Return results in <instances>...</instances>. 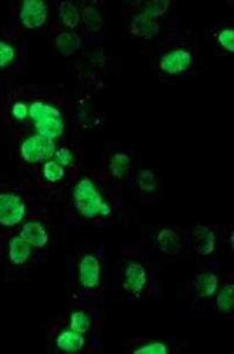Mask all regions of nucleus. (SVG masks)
Here are the masks:
<instances>
[{
    "label": "nucleus",
    "mask_w": 234,
    "mask_h": 354,
    "mask_svg": "<svg viewBox=\"0 0 234 354\" xmlns=\"http://www.w3.org/2000/svg\"><path fill=\"white\" fill-rule=\"evenodd\" d=\"M70 201L75 212L85 220H104L112 216V204L90 177H81L74 183L70 190Z\"/></svg>",
    "instance_id": "nucleus-1"
},
{
    "label": "nucleus",
    "mask_w": 234,
    "mask_h": 354,
    "mask_svg": "<svg viewBox=\"0 0 234 354\" xmlns=\"http://www.w3.org/2000/svg\"><path fill=\"white\" fill-rule=\"evenodd\" d=\"M28 120L35 133L47 139L58 141L66 133L65 113L60 106L50 101L37 99L28 104Z\"/></svg>",
    "instance_id": "nucleus-2"
},
{
    "label": "nucleus",
    "mask_w": 234,
    "mask_h": 354,
    "mask_svg": "<svg viewBox=\"0 0 234 354\" xmlns=\"http://www.w3.org/2000/svg\"><path fill=\"white\" fill-rule=\"evenodd\" d=\"M196 67V50L188 43L166 47L156 58L158 73L166 77H181L192 73Z\"/></svg>",
    "instance_id": "nucleus-3"
},
{
    "label": "nucleus",
    "mask_w": 234,
    "mask_h": 354,
    "mask_svg": "<svg viewBox=\"0 0 234 354\" xmlns=\"http://www.w3.org/2000/svg\"><path fill=\"white\" fill-rule=\"evenodd\" d=\"M75 281L85 296L95 298L101 292L104 284V266L101 258L95 252L86 251L77 258Z\"/></svg>",
    "instance_id": "nucleus-4"
},
{
    "label": "nucleus",
    "mask_w": 234,
    "mask_h": 354,
    "mask_svg": "<svg viewBox=\"0 0 234 354\" xmlns=\"http://www.w3.org/2000/svg\"><path fill=\"white\" fill-rule=\"evenodd\" d=\"M57 142L45 136L31 133L20 140L18 154L21 161L27 165H43L50 158H53L57 151Z\"/></svg>",
    "instance_id": "nucleus-5"
},
{
    "label": "nucleus",
    "mask_w": 234,
    "mask_h": 354,
    "mask_svg": "<svg viewBox=\"0 0 234 354\" xmlns=\"http://www.w3.org/2000/svg\"><path fill=\"white\" fill-rule=\"evenodd\" d=\"M151 276L148 266L139 261H129L121 271V288L123 292L133 298L146 296L150 291Z\"/></svg>",
    "instance_id": "nucleus-6"
},
{
    "label": "nucleus",
    "mask_w": 234,
    "mask_h": 354,
    "mask_svg": "<svg viewBox=\"0 0 234 354\" xmlns=\"http://www.w3.org/2000/svg\"><path fill=\"white\" fill-rule=\"evenodd\" d=\"M48 19L50 10L48 5L43 0H25L18 4L17 20L23 31H43L48 23Z\"/></svg>",
    "instance_id": "nucleus-7"
},
{
    "label": "nucleus",
    "mask_w": 234,
    "mask_h": 354,
    "mask_svg": "<svg viewBox=\"0 0 234 354\" xmlns=\"http://www.w3.org/2000/svg\"><path fill=\"white\" fill-rule=\"evenodd\" d=\"M52 346L61 353H81L88 352V337L74 331L64 322L57 324L52 331Z\"/></svg>",
    "instance_id": "nucleus-8"
},
{
    "label": "nucleus",
    "mask_w": 234,
    "mask_h": 354,
    "mask_svg": "<svg viewBox=\"0 0 234 354\" xmlns=\"http://www.w3.org/2000/svg\"><path fill=\"white\" fill-rule=\"evenodd\" d=\"M27 205L19 194L0 193V227H19L26 217Z\"/></svg>",
    "instance_id": "nucleus-9"
},
{
    "label": "nucleus",
    "mask_w": 234,
    "mask_h": 354,
    "mask_svg": "<svg viewBox=\"0 0 234 354\" xmlns=\"http://www.w3.org/2000/svg\"><path fill=\"white\" fill-rule=\"evenodd\" d=\"M126 32L133 38L141 40H154L159 38L163 32V19H157L154 17L146 16L142 12L135 10L130 19L126 25Z\"/></svg>",
    "instance_id": "nucleus-10"
},
{
    "label": "nucleus",
    "mask_w": 234,
    "mask_h": 354,
    "mask_svg": "<svg viewBox=\"0 0 234 354\" xmlns=\"http://www.w3.org/2000/svg\"><path fill=\"white\" fill-rule=\"evenodd\" d=\"M64 323L68 325L74 331L79 332L88 338L94 337L97 325L94 310L80 303H74L67 308Z\"/></svg>",
    "instance_id": "nucleus-11"
},
{
    "label": "nucleus",
    "mask_w": 234,
    "mask_h": 354,
    "mask_svg": "<svg viewBox=\"0 0 234 354\" xmlns=\"http://www.w3.org/2000/svg\"><path fill=\"white\" fill-rule=\"evenodd\" d=\"M219 281L218 274L212 270H202L188 283V297H191L197 301L204 299H212L218 291Z\"/></svg>",
    "instance_id": "nucleus-12"
},
{
    "label": "nucleus",
    "mask_w": 234,
    "mask_h": 354,
    "mask_svg": "<svg viewBox=\"0 0 234 354\" xmlns=\"http://www.w3.org/2000/svg\"><path fill=\"white\" fill-rule=\"evenodd\" d=\"M18 235L25 239L35 250H43L50 241V231L47 224L40 220H30L23 222Z\"/></svg>",
    "instance_id": "nucleus-13"
},
{
    "label": "nucleus",
    "mask_w": 234,
    "mask_h": 354,
    "mask_svg": "<svg viewBox=\"0 0 234 354\" xmlns=\"http://www.w3.org/2000/svg\"><path fill=\"white\" fill-rule=\"evenodd\" d=\"M190 245L195 254L203 257L211 256L217 248V239L213 227L196 225L190 234Z\"/></svg>",
    "instance_id": "nucleus-14"
},
{
    "label": "nucleus",
    "mask_w": 234,
    "mask_h": 354,
    "mask_svg": "<svg viewBox=\"0 0 234 354\" xmlns=\"http://www.w3.org/2000/svg\"><path fill=\"white\" fill-rule=\"evenodd\" d=\"M136 187L139 189L143 201L151 203L159 196L161 183L157 175L153 170H139V173L136 174Z\"/></svg>",
    "instance_id": "nucleus-15"
},
{
    "label": "nucleus",
    "mask_w": 234,
    "mask_h": 354,
    "mask_svg": "<svg viewBox=\"0 0 234 354\" xmlns=\"http://www.w3.org/2000/svg\"><path fill=\"white\" fill-rule=\"evenodd\" d=\"M131 166H133V160L130 155L126 151H116L108 160V175L113 181H124L130 175Z\"/></svg>",
    "instance_id": "nucleus-16"
},
{
    "label": "nucleus",
    "mask_w": 234,
    "mask_h": 354,
    "mask_svg": "<svg viewBox=\"0 0 234 354\" xmlns=\"http://www.w3.org/2000/svg\"><path fill=\"white\" fill-rule=\"evenodd\" d=\"M57 15L61 24L62 30L77 32L81 26L80 8L73 1H58Z\"/></svg>",
    "instance_id": "nucleus-17"
},
{
    "label": "nucleus",
    "mask_w": 234,
    "mask_h": 354,
    "mask_svg": "<svg viewBox=\"0 0 234 354\" xmlns=\"http://www.w3.org/2000/svg\"><path fill=\"white\" fill-rule=\"evenodd\" d=\"M35 249L19 235L10 239L8 247V261L12 266H23L31 261Z\"/></svg>",
    "instance_id": "nucleus-18"
},
{
    "label": "nucleus",
    "mask_w": 234,
    "mask_h": 354,
    "mask_svg": "<svg viewBox=\"0 0 234 354\" xmlns=\"http://www.w3.org/2000/svg\"><path fill=\"white\" fill-rule=\"evenodd\" d=\"M126 347V352L133 354H168L173 352L170 344L157 339H134Z\"/></svg>",
    "instance_id": "nucleus-19"
},
{
    "label": "nucleus",
    "mask_w": 234,
    "mask_h": 354,
    "mask_svg": "<svg viewBox=\"0 0 234 354\" xmlns=\"http://www.w3.org/2000/svg\"><path fill=\"white\" fill-rule=\"evenodd\" d=\"M158 249L165 254H177L181 251L179 232L175 227H164L158 230L155 237Z\"/></svg>",
    "instance_id": "nucleus-20"
},
{
    "label": "nucleus",
    "mask_w": 234,
    "mask_h": 354,
    "mask_svg": "<svg viewBox=\"0 0 234 354\" xmlns=\"http://www.w3.org/2000/svg\"><path fill=\"white\" fill-rule=\"evenodd\" d=\"M81 25L86 31L92 35H97L104 28V16L101 13L100 8L92 3H85L81 6Z\"/></svg>",
    "instance_id": "nucleus-21"
},
{
    "label": "nucleus",
    "mask_w": 234,
    "mask_h": 354,
    "mask_svg": "<svg viewBox=\"0 0 234 354\" xmlns=\"http://www.w3.org/2000/svg\"><path fill=\"white\" fill-rule=\"evenodd\" d=\"M53 45L57 48V52L65 57H70L80 50L82 39L77 32L61 30L54 37Z\"/></svg>",
    "instance_id": "nucleus-22"
},
{
    "label": "nucleus",
    "mask_w": 234,
    "mask_h": 354,
    "mask_svg": "<svg viewBox=\"0 0 234 354\" xmlns=\"http://www.w3.org/2000/svg\"><path fill=\"white\" fill-rule=\"evenodd\" d=\"M40 166H41L40 178H41L43 185H48V187H54V185L62 183L65 181L67 173H68V170L55 161L54 158L47 160Z\"/></svg>",
    "instance_id": "nucleus-23"
},
{
    "label": "nucleus",
    "mask_w": 234,
    "mask_h": 354,
    "mask_svg": "<svg viewBox=\"0 0 234 354\" xmlns=\"http://www.w3.org/2000/svg\"><path fill=\"white\" fill-rule=\"evenodd\" d=\"M215 308L225 316H232L233 313V281L232 278L226 279L219 285L215 296Z\"/></svg>",
    "instance_id": "nucleus-24"
},
{
    "label": "nucleus",
    "mask_w": 234,
    "mask_h": 354,
    "mask_svg": "<svg viewBox=\"0 0 234 354\" xmlns=\"http://www.w3.org/2000/svg\"><path fill=\"white\" fill-rule=\"evenodd\" d=\"M233 26H232V24L227 23L215 27L213 35H212L213 44L217 47V50L227 54H233Z\"/></svg>",
    "instance_id": "nucleus-25"
},
{
    "label": "nucleus",
    "mask_w": 234,
    "mask_h": 354,
    "mask_svg": "<svg viewBox=\"0 0 234 354\" xmlns=\"http://www.w3.org/2000/svg\"><path fill=\"white\" fill-rule=\"evenodd\" d=\"M19 59V48L8 39L0 38V72L10 70Z\"/></svg>",
    "instance_id": "nucleus-26"
},
{
    "label": "nucleus",
    "mask_w": 234,
    "mask_h": 354,
    "mask_svg": "<svg viewBox=\"0 0 234 354\" xmlns=\"http://www.w3.org/2000/svg\"><path fill=\"white\" fill-rule=\"evenodd\" d=\"M53 158L55 161L60 163L66 169H75L79 165V156L73 147L68 145L57 147V151L54 153Z\"/></svg>",
    "instance_id": "nucleus-27"
},
{
    "label": "nucleus",
    "mask_w": 234,
    "mask_h": 354,
    "mask_svg": "<svg viewBox=\"0 0 234 354\" xmlns=\"http://www.w3.org/2000/svg\"><path fill=\"white\" fill-rule=\"evenodd\" d=\"M171 1H159V0H153V1H144V3H139V8L136 10L142 12L146 16L154 17L157 19H163L166 13L169 12Z\"/></svg>",
    "instance_id": "nucleus-28"
},
{
    "label": "nucleus",
    "mask_w": 234,
    "mask_h": 354,
    "mask_svg": "<svg viewBox=\"0 0 234 354\" xmlns=\"http://www.w3.org/2000/svg\"><path fill=\"white\" fill-rule=\"evenodd\" d=\"M10 112H11L12 118L16 121L25 122L28 120V104L26 101H14L10 108Z\"/></svg>",
    "instance_id": "nucleus-29"
}]
</instances>
